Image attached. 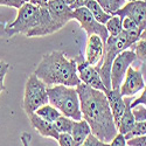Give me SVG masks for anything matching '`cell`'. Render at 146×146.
I'll use <instances>...</instances> for the list:
<instances>
[{"mask_svg": "<svg viewBox=\"0 0 146 146\" xmlns=\"http://www.w3.org/2000/svg\"><path fill=\"white\" fill-rule=\"evenodd\" d=\"M28 119L31 121L32 127L38 131L39 135H41L44 138H53V139L57 140L60 133L56 130V127L54 126V123L44 120L43 118L38 116L35 112L32 115H28Z\"/></svg>", "mask_w": 146, "mask_h": 146, "instance_id": "obj_14", "label": "cell"}, {"mask_svg": "<svg viewBox=\"0 0 146 146\" xmlns=\"http://www.w3.org/2000/svg\"><path fill=\"white\" fill-rule=\"evenodd\" d=\"M115 15H118L119 18L127 17L133 19L143 31L146 28V1L145 0L127 1Z\"/></svg>", "mask_w": 146, "mask_h": 146, "instance_id": "obj_10", "label": "cell"}, {"mask_svg": "<svg viewBox=\"0 0 146 146\" xmlns=\"http://www.w3.org/2000/svg\"><path fill=\"white\" fill-rule=\"evenodd\" d=\"M137 60L136 54L132 48L119 53L113 60L111 71H110V80H111V89H119L121 86L125 74L131 64Z\"/></svg>", "mask_w": 146, "mask_h": 146, "instance_id": "obj_6", "label": "cell"}, {"mask_svg": "<svg viewBox=\"0 0 146 146\" xmlns=\"http://www.w3.org/2000/svg\"><path fill=\"white\" fill-rule=\"evenodd\" d=\"M110 143H105L103 140H101L100 138H97L95 135L90 133L88 136V138L84 140L80 146H109Z\"/></svg>", "mask_w": 146, "mask_h": 146, "instance_id": "obj_25", "label": "cell"}, {"mask_svg": "<svg viewBox=\"0 0 146 146\" xmlns=\"http://www.w3.org/2000/svg\"><path fill=\"white\" fill-rule=\"evenodd\" d=\"M76 60L77 63V75L81 80V83H84L87 86L105 92L108 89L104 87V84L102 82V78L98 74V70L96 69V67L89 64L86 60H84V56H78Z\"/></svg>", "mask_w": 146, "mask_h": 146, "instance_id": "obj_8", "label": "cell"}, {"mask_svg": "<svg viewBox=\"0 0 146 146\" xmlns=\"http://www.w3.org/2000/svg\"><path fill=\"white\" fill-rule=\"evenodd\" d=\"M20 139H21V141H22V145H23V146H29V143H31L32 136L29 135V133L25 132V133H22V135H21Z\"/></svg>", "mask_w": 146, "mask_h": 146, "instance_id": "obj_33", "label": "cell"}, {"mask_svg": "<svg viewBox=\"0 0 146 146\" xmlns=\"http://www.w3.org/2000/svg\"><path fill=\"white\" fill-rule=\"evenodd\" d=\"M48 102L56 108L61 115L74 120L82 119L80 98L76 88L66 86L47 87Z\"/></svg>", "mask_w": 146, "mask_h": 146, "instance_id": "obj_3", "label": "cell"}, {"mask_svg": "<svg viewBox=\"0 0 146 146\" xmlns=\"http://www.w3.org/2000/svg\"><path fill=\"white\" fill-rule=\"evenodd\" d=\"M132 112L135 116L136 121H144L146 120V106L145 105H136L132 108Z\"/></svg>", "mask_w": 146, "mask_h": 146, "instance_id": "obj_26", "label": "cell"}, {"mask_svg": "<svg viewBox=\"0 0 146 146\" xmlns=\"http://www.w3.org/2000/svg\"><path fill=\"white\" fill-rule=\"evenodd\" d=\"M127 146H146V136H139L126 140Z\"/></svg>", "mask_w": 146, "mask_h": 146, "instance_id": "obj_29", "label": "cell"}, {"mask_svg": "<svg viewBox=\"0 0 146 146\" xmlns=\"http://www.w3.org/2000/svg\"><path fill=\"white\" fill-rule=\"evenodd\" d=\"M105 28L108 31L109 36H117L123 32V26H121V18L118 15H112L105 23Z\"/></svg>", "mask_w": 146, "mask_h": 146, "instance_id": "obj_20", "label": "cell"}, {"mask_svg": "<svg viewBox=\"0 0 146 146\" xmlns=\"http://www.w3.org/2000/svg\"><path fill=\"white\" fill-rule=\"evenodd\" d=\"M47 86L36 76L34 72L29 75L23 92V110L26 115L34 113L39 108L48 104Z\"/></svg>", "mask_w": 146, "mask_h": 146, "instance_id": "obj_5", "label": "cell"}, {"mask_svg": "<svg viewBox=\"0 0 146 146\" xmlns=\"http://www.w3.org/2000/svg\"><path fill=\"white\" fill-rule=\"evenodd\" d=\"M35 113L38 116H40L41 118H43L44 120L50 121V123H54V121L61 116L60 111L49 103L42 105L41 108H39L38 110L35 111Z\"/></svg>", "mask_w": 146, "mask_h": 146, "instance_id": "obj_18", "label": "cell"}, {"mask_svg": "<svg viewBox=\"0 0 146 146\" xmlns=\"http://www.w3.org/2000/svg\"><path fill=\"white\" fill-rule=\"evenodd\" d=\"M58 146H75L74 139L70 133H60L57 138Z\"/></svg>", "mask_w": 146, "mask_h": 146, "instance_id": "obj_28", "label": "cell"}, {"mask_svg": "<svg viewBox=\"0 0 146 146\" xmlns=\"http://www.w3.org/2000/svg\"><path fill=\"white\" fill-rule=\"evenodd\" d=\"M90 1V0H75V3L74 5L71 6V9H76L78 7H84V6H87V4Z\"/></svg>", "mask_w": 146, "mask_h": 146, "instance_id": "obj_35", "label": "cell"}, {"mask_svg": "<svg viewBox=\"0 0 146 146\" xmlns=\"http://www.w3.org/2000/svg\"><path fill=\"white\" fill-rule=\"evenodd\" d=\"M145 87V81L141 71L130 67L125 74V77L121 82L119 91L123 97H132L140 92Z\"/></svg>", "mask_w": 146, "mask_h": 146, "instance_id": "obj_9", "label": "cell"}, {"mask_svg": "<svg viewBox=\"0 0 146 146\" xmlns=\"http://www.w3.org/2000/svg\"><path fill=\"white\" fill-rule=\"evenodd\" d=\"M130 98L131 97H125V111L117 125L118 133H121V135H124V136L127 132H130L131 129L133 127V125L136 124V119H135V116H133V112H132Z\"/></svg>", "mask_w": 146, "mask_h": 146, "instance_id": "obj_15", "label": "cell"}, {"mask_svg": "<svg viewBox=\"0 0 146 146\" xmlns=\"http://www.w3.org/2000/svg\"><path fill=\"white\" fill-rule=\"evenodd\" d=\"M34 74L47 87L66 86L76 88L81 84L77 75V63L75 58H68L64 52L54 50L44 54L36 66Z\"/></svg>", "mask_w": 146, "mask_h": 146, "instance_id": "obj_2", "label": "cell"}, {"mask_svg": "<svg viewBox=\"0 0 146 146\" xmlns=\"http://www.w3.org/2000/svg\"><path fill=\"white\" fill-rule=\"evenodd\" d=\"M126 146H127V145H126Z\"/></svg>", "mask_w": 146, "mask_h": 146, "instance_id": "obj_38", "label": "cell"}, {"mask_svg": "<svg viewBox=\"0 0 146 146\" xmlns=\"http://www.w3.org/2000/svg\"><path fill=\"white\" fill-rule=\"evenodd\" d=\"M72 124H74V119H71L69 117H66L63 115H61L54 121V126L56 127L58 133H70Z\"/></svg>", "mask_w": 146, "mask_h": 146, "instance_id": "obj_21", "label": "cell"}, {"mask_svg": "<svg viewBox=\"0 0 146 146\" xmlns=\"http://www.w3.org/2000/svg\"><path fill=\"white\" fill-rule=\"evenodd\" d=\"M91 133V129L89 126V124L87 123L83 118L80 120H74V124H72L70 135L74 139L75 146H80L84 140L88 138V136Z\"/></svg>", "mask_w": 146, "mask_h": 146, "instance_id": "obj_16", "label": "cell"}, {"mask_svg": "<svg viewBox=\"0 0 146 146\" xmlns=\"http://www.w3.org/2000/svg\"><path fill=\"white\" fill-rule=\"evenodd\" d=\"M82 118L89 124L91 133L105 143H110L118 133L105 92L81 83L76 87Z\"/></svg>", "mask_w": 146, "mask_h": 146, "instance_id": "obj_1", "label": "cell"}, {"mask_svg": "<svg viewBox=\"0 0 146 146\" xmlns=\"http://www.w3.org/2000/svg\"><path fill=\"white\" fill-rule=\"evenodd\" d=\"M121 26H123V31L141 33V29H140L139 25L133 19H131V18H127V17L121 18Z\"/></svg>", "mask_w": 146, "mask_h": 146, "instance_id": "obj_24", "label": "cell"}, {"mask_svg": "<svg viewBox=\"0 0 146 146\" xmlns=\"http://www.w3.org/2000/svg\"><path fill=\"white\" fill-rule=\"evenodd\" d=\"M109 146H126V138L121 133H117V136L110 141Z\"/></svg>", "mask_w": 146, "mask_h": 146, "instance_id": "obj_31", "label": "cell"}, {"mask_svg": "<svg viewBox=\"0 0 146 146\" xmlns=\"http://www.w3.org/2000/svg\"><path fill=\"white\" fill-rule=\"evenodd\" d=\"M139 136H146V120L144 121H136V124L133 125L130 132H127L125 135L126 140L130 138H135Z\"/></svg>", "mask_w": 146, "mask_h": 146, "instance_id": "obj_23", "label": "cell"}, {"mask_svg": "<svg viewBox=\"0 0 146 146\" xmlns=\"http://www.w3.org/2000/svg\"><path fill=\"white\" fill-rule=\"evenodd\" d=\"M131 48L133 49V52H135L136 57L141 63L146 64V39L138 40Z\"/></svg>", "mask_w": 146, "mask_h": 146, "instance_id": "obj_22", "label": "cell"}, {"mask_svg": "<svg viewBox=\"0 0 146 146\" xmlns=\"http://www.w3.org/2000/svg\"><path fill=\"white\" fill-rule=\"evenodd\" d=\"M72 18L80 23L81 28L84 29V32L87 33L88 36L96 34L103 40L104 43L106 42V40L109 38V34H108V31L105 28V25H102V23H100L97 21L91 15V13L88 11V8L86 6L74 9V12H72Z\"/></svg>", "mask_w": 146, "mask_h": 146, "instance_id": "obj_7", "label": "cell"}, {"mask_svg": "<svg viewBox=\"0 0 146 146\" xmlns=\"http://www.w3.org/2000/svg\"><path fill=\"white\" fill-rule=\"evenodd\" d=\"M141 91H143V92L140 94V96L137 97L136 100H133V101L131 102V108L136 106V105H139V104L146 106V83H145V87H144V89H143Z\"/></svg>", "mask_w": 146, "mask_h": 146, "instance_id": "obj_32", "label": "cell"}, {"mask_svg": "<svg viewBox=\"0 0 146 146\" xmlns=\"http://www.w3.org/2000/svg\"><path fill=\"white\" fill-rule=\"evenodd\" d=\"M46 7L58 31L62 29L70 20H74L72 18L74 9H71V7L63 3L62 0H49Z\"/></svg>", "mask_w": 146, "mask_h": 146, "instance_id": "obj_11", "label": "cell"}, {"mask_svg": "<svg viewBox=\"0 0 146 146\" xmlns=\"http://www.w3.org/2000/svg\"><path fill=\"white\" fill-rule=\"evenodd\" d=\"M25 1L23 0H0V6H7V7H13L19 9Z\"/></svg>", "mask_w": 146, "mask_h": 146, "instance_id": "obj_30", "label": "cell"}, {"mask_svg": "<svg viewBox=\"0 0 146 146\" xmlns=\"http://www.w3.org/2000/svg\"><path fill=\"white\" fill-rule=\"evenodd\" d=\"M62 1H63V3H66V4L68 5V6H70V7H71L72 5H74L75 0H62Z\"/></svg>", "mask_w": 146, "mask_h": 146, "instance_id": "obj_36", "label": "cell"}, {"mask_svg": "<svg viewBox=\"0 0 146 146\" xmlns=\"http://www.w3.org/2000/svg\"><path fill=\"white\" fill-rule=\"evenodd\" d=\"M104 55V42L98 35L92 34L88 36V41L84 50V60L96 68H98L102 63Z\"/></svg>", "mask_w": 146, "mask_h": 146, "instance_id": "obj_12", "label": "cell"}, {"mask_svg": "<svg viewBox=\"0 0 146 146\" xmlns=\"http://www.w3.org/2000/svg\"><path fill=\"white\" fill-rule=\"evenodd\" d=\"M105 96L108 98L109 105H110L111 112L113 116V120L117 126L125 111V97L121 96L119 89H109L105 91Z\"/></svg>", "mask_w": 146, "mask_h": 146, "instance_id": "obj_13", "label": "cell"}, {"mask_svg": "<svg viewBox=\"0 0 146 146\" xmlns=\"http://www.w3.org/2000/svg\"><path fill=\"white\" fill-rule=\"evenodd\" d=\"M86 7L88 8V11L91 13V15L100 23H102V25H105V23L108 22V20L112 17L111 14L106 13V12L101 7V5L97 3L96 0H90V1L87 4Z\"/></svg>", "mask_w": 146, "mask_h": 146, "instance_id": "obj_17", "label": "cell"}, {"mask_svg": "<svg viewBox=\"0 0 146 146\" xmlns=\"http://www.w3.org/2000/svg\"><path fill=\"white\" fill-rule=\"evenodd\" d=\"M126 1H132V0H126Z\"/></svg>", "mask_w": 146, "mask_h": 146, "instance_id": "obj_37", "label": "cell"}, {"mask_svg": "<svg viewBox=\"0 0 146 146\" xmlns=\"http://www.w3.org/2000/svg\"><path fill=\"white\" fill-rule=\"evenodd\" d=\"M106 13L115 15L127 1L126 0H96Z\"/></svg>", "mask_w": 146, "mask_h": 146, "instance_id": "obj_19", "label": "cell"}, {"mask_svg": "<svg viewBox=\"0 0 146 146\" xmlns=\"http://www.w3.org/2000/svg\"><path fill=\"white\" fill-rule=\"evenodd\" d=\"M23 1L33 4V5H36V6H39V7H42V6H46L49 0H23Z\"/></svg>", "mask_w": 146, "mask_h": 146, "instance_id": "obj_34", "label": "cell"}, {"mask_svg": "<svg viewBox=\"0 0 146 146\" xmlns=\"http://www.w3.org/2000/svg\"><path fill=\"white\" fill-rule=\"evenodd\" d=\"M39 20L40 7L29 3H25L18 9V15L15 20L5 26V32L9 38L17 34L27 35L38 26Z\"/></svg>", "mask_w": 146, "mask_h": 146, "instance_id": "obj_4", "label": "cell"}, {"mask_svg": "<svg viewBox=\"0 0 146 146\" xmlns=\"http://www.w3.org/2000/svg\"><path fill=\"white\" fill-rule=\"evenodd\" d=\"M8 69H9V64L4 62V61H0V94L6 90L4 81H5V76L7 74Z\"/></svg>", "mask_w": 146, "mask_h": 146, "instance_id": "obj_27", "label": "cell"}]
</instances>
